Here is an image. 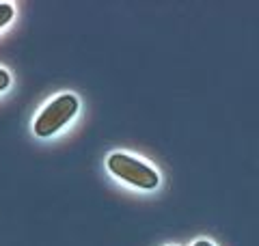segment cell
I'll list each match as a JSON object with an SVG mask.
<instances>
[{
    "label": "cell",
    "instance_id": "cell-3",
    "mask_svg": "<svg viewBox=\"0 0 259 246\" xmlns=\"http://www.w3.org/2000/svg\"><path fill=\"white\" fill-rule=\"evenodd\" d=\"M13 15H15V9L11 3H0V28H5L13 20Z\"/></svg>",
    "mask_w": 259,
    "mask_h": 246
},
{
    "label": "cell",
    "instance_id": "cell-4",
    "mask_svg": "<svg viewBox=\"0 0 259 246\" xmlns=\"http://www.w3.org/2000/svg\"><path fill=\"white\" fill-rule=\"evenodd\" d=\"M11 87V73L7 71L5 67H0V93L7 91Z\"/></svg>",
    "mask_w": 259,
    "mask_h": 246
},
{
    "label": "cell",
    "instance_id": "cell-5",
    "mask_svg": "<svg viewBox=\"0 0 259 246\" xmlns=\"http://www.w3.org/2000/svg\"><path fill=\"white\" fill-rule=\"evenodd\" d=\"M192 246H214V244L209 242V240H197V242H194Z\"/></svg>",
    "mask_w": 259,
    "mask_h": 246
},
{
    "label": "cell",
    "instance_id": "cell-1",
    "mask_svg": "<svg viewBox=\"0 0 259 246\" xmlns=\"http://www.w3.org/2000/svg\"><path fill=\"white\" fill-rule=\"evenodd\" d=\"M80 110V100L74 93H61L48 102L32 123V132L39 138H50L59 134Z\"/></svg>",
    "mask_w": 259,
    "mask_h": 246
},
{
    "label": "cell",
    "instance_id": "cell-2",
    "mask_svg": "<svg viewBox=\"0 0 259 246\" xmlns=\"http://www.w3.org/2000/svg\"><path fill=\"white\" fill-rule=\"evenodd\" d=\"M106 167L117 179L139 188V190H156L160 186L158 171L130 153H121V151L110 153L106 160Z\"/></svg>",
    "mask_w": 259,
    "mask_h": 246
}]
</instances>
